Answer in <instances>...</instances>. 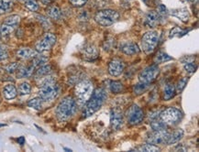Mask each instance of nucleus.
I'll list each match as a JSON object with an SVG mask.
<instances>
[{
    "label": "nucleus",
    "instance_id": "f257e3e1",
    "mask_svg": "<svg viewBox=\"0 0 199 152\" xmlns=\"http://www.w3.org/2000/svg\"><path fill=\"white\" fill-rule=\"evenodd\" d=\"M107 98V91L104 88H97L94 91L91 97L86 102V105L83 112V117H88L94 114L103 105Z\"/></svg>",
    "mask_w": 199,
    "mask_h": 152
},
{
    "label": "nucleus",
    "instance_id": "f03ea898",
    "mask_svg": "<svg viewBox=\"0 0 199 152\" xmlns=\"http://www.w3.org/2000/svg\"><path fill=\"white\" fill-rule=\"evenodd\" d=\"M77 111V104L72 96H66L59 103L56 107V117L60 121H66L70 119Z\"/></svg>",
    "mask_w": 199,
    "mask_h": 152
},
{
    "label": "nucleus",
    "instance_id": "7ed1b4c3",
    "mask_svg": "<svg viewBox=\"0 0 199 152\" xmlns=\"http://www.w3.org/2000/svg\"><path fill=\"white\" fill-rule=\"evenodd\" d=\"M60 93V86L53 78H48L43 82L39 91V97L42 101L49 102L58 96Z\"/></svg>",
    "mask_w": 199,
    "mask_h": 152
},
{
    "label": "nucleus",
    "instance_id": "20e7f679",
    "mask_svg": "<svg viewBox=\"0 0 199 152\" xmlns=\"http://www.w3.org/2000/svg\"><path fill=\"white\" fill-rule=\"evenodd\" d=\"M94 92V85L88 80L79 82L74 87V95L80 105L86 104Z\"/></svg>",
    "mask_w": 199,
    "mask_h": 152
},
{
    "label": "nucleus",
    "instance_id": "39448f33",
    "mask_svg": "<svg viewBox=\"0 0 199 152\" xmlns=\"http://www.w3.org/2000/svg\"><path fill=\"white\" fill-rule=\"evenodd\" d=\"M159 117L166 126L174 127L176 126L183 118L182 111L175 108V107H168L161 112Z\"/></svg>",
    "mask_w": 199,
    "mask_h": 152
},
{
    "label": "nucleus",
    "instance_id": "423d86ee",
    "mask_svg": "<svg viewBox=\"0 0 199 152\" xmlns=\"http://www.w3.org/2000/svg\"><path fill=\"white\" fill-rule=\"evenodd\" d=\"M119 12L112 9L99 10L96 14V16H94V20H96V23L104 27L113 25L119 20Z\"/></svg>",
    "mask_w": 199,
    "mask_h": 152
},
{
    "label": "nucleus",
    "instance_id": "0eeeda50",
    "mask_svg": "<svg viewBox=\"0 0 199 152\" xmlns=\"http://www.w3.org/2000/svg\"><path fill=\"white\" fill-rule=\"evenodd\" d=\"M159 38L160 34L155 30H150L144 34L141 39V46L144 52L150 54L154 51L159 42Z\"/></svg>",
    "mask_w": 199,
    "mask_h": 152
},
{
    "label": "nucleus",
    "instance_id": "6e6552de",
    "mask_svg": "<svg viewBox=\"0 0 199 152\" xmlns=\"http://www.w3.org/2000/svg\"><path fill=\"white\" fill-rule=\"evenodd\" d=\"M19 23L20 17L19 15H11L7 17L0 26V35L5 37V36L11 34L17 28Z\"/></svg>",
    "mask_w": 199,
    "mask_h": 152
},
{
    "label": "nucleus",
    "instance_id": "1a4fd4ad",
    "mask_svg": "<svg viewBox=\"0 0 199 152\" xmlns=\"http://www.w3.org/2000/svg\"><path fill=\"white\" fill-rule=\"evenodd\" d=\"M126 118L129 125L136 126L143 121L144 112L139 105H132L126 112Z\"/></svg>",
    "mask_w": 199,
    "mask_h": 152
},
{
    "label": "nucleus",
    "instance_id": "9d476101",
    "mask_svg": "<svg viewBox=\"0 0 199 152\" xmlns=\"http://www.w3.org/2000/svg\"><path fill=\"white\" fill-rule=\"evenodd\" d=\"M159 73H160V68L158 67L157 64H153L151 66L147 67V68L141 71V73L139 74V80L141 83L150 84L155 81Z\"/></svg>",
    "mask_w": 199,
    "mask_h": 152
},
{
    "label": "nucleus",
    "instance_id": "9b49d317",
    "mask_svg": "<svg viewBox=\"0 0 199 152\" xmlns=\"http://www.w3.org/2000/svg\"><path fill=\"white\" fill-rule=\"evenodd\" d=\"M56 36L52 33H45L44 36L36 43L35 49L39 53H42L44 51H47L51 50L52 47L56 43Z\"/></svg>",
    "mask_w": 199,
    "mask_h": 152
},
{
    "label": "nucleus",
    "instance_id": "f8f14e48",
    "mask_svg": "<svg viewBox=\"0 0 199 152\" xmlns=\"http://www.w3.org/2000/svg\"><path fill=\"white\" fill-rule=\"evenodd\" d=\"M169 135L170 133L166 129L161 131H154V133L149 136L147 138V142L153 145H165L168 141Z\"/></svg>",
    "mask_w": 199,
    "mask_h": 152
},
{
    "label": "nucleus",
    "instance_id": "ddd939ff",
    "mask_svg": "<svg viewBox=\"0 0 199 152\" xmlns=\"http://www.w3.org/2000/svg\"><path fill=\"white\" fill-rule=\"evenodd\" d=\"M125 69V63L119 59H114L112 60L109 64H108V73L111 76H119L124 71Z\"/></svg>",
    "mask_w": 199,
    "mask_h": 152
},
{
    "label": "nucleus",
    "instance_id": "4468645a",
    "mask_svg": "<svg viewBox=\"0 0 199 152\" xmlns=\"http://www.w3.org/2000/svg\"><path fill=\"white\" fill-rule=\"evenodd\" d=\"M124 117L123 115L117 109H112L110 111V125L111 127L115 130H119V129L123 126Z\"/></svg>",
    "mask_w": 199,
    "mask_h": 152
},
{
    "label": "nucleus",
    "instance_id": "2eb2a0df",
    "mask_svg": "<svg viewBox=\"0 0 199 152\" xmlns=\"http://www.w3.org/2000/svg\"><path fill=\"white\" fill-rule=\"evenodd\" d=\"M99 55L97 48L93 44H86L82 49V56L86 61H94L96 60Z\"/></svg>",
    "mask_w": 199,
    "mask_h": 152
},
{
    "label": "nucleus",
    "instance_id": "dca6fc26",
    "mask_svg": "<svg viewBox=\"0 0 199 152\" xmlns=\"http://www.w3.org/2000/svg\"><path fill=\"white\" fill-rule=\"evenodd\" d=\"M38 54H39V52L37 51H35L33 49H30V48H26V47L20 48L17 51V56L23 60L33 59V58L36 57Z\"/></svg>",
    "mask_w": 199,
    "mask_h": 152
},
{
    "label": "nucleus",
    "instance_id": "f3484780",
    "mask_svg": "<svg viewBox=\"0 0 199 152\" xmlns=\"http://www.w3.org/2000/svg\"><path fill=\"white\" fill-rule=\"evenodd\" d=\"M160 23V14L156 11H150L145 17V25L149 28H155Z\"/></svg>",
    "mask_w": 199,
    "mask_h": 152
},
{
    "label": "nucleus",
    "instance_id": "a211bd4d",
    "mask_svg": "<svg viewBox=\"0 0 199 152\" xmlns=\"http://www.w3.org/2000/svg\"><path fill=\"white\" fill-rule=\"evenodd\" d=\"M120 51L123 53H125L126 55H135L139 52V48L136 43L126 42L121 44Z\"/></svg>",
    "mask_w": 199,
    "mask_h": 152
},
{
    "label": "nucleus",
    "instance_id": "6ab92c4d",
    "mask_svg": "<svg viewBox=\"0 0 199 152\" xmlns=\"http://www.w3.org/2000/svg\"><path fill=\"white\" fill-rule=\"evenodd\" d=\"M3 95L7 100H12L17 97V88L11 83H8L3 89Z\"/></svg>",
    "mask_w": 199,
    "mask_h": 152
},
{
    "label": "nucleus",
    "instance_id": "aec40b11",
    "mask_svg": "<svg viewBox=\"0 0 199 152\" xmlns=\"http://www.w3.org/2000/svg\"><path fill=\"white\" fill-rule=\"evenodd\" d=\"M34 68L31 65L29 66H21L19 67L17 71V78H28L33 74Z\"/></svg>",
    "mask_w": 199,
    "mask_h": 152
},
{
    "label": "nucleus",
    "instance_id": "412c9836",
    "mask_svg": "<svg viewBox=\"0 0 199 152\" xmlns=\"http://www.w3.org/2000/svg\"><path fill=\"white\" fill-rule=\"evenodd\" d=\"M47 15L53 19H60V17L62 16V12L60 7L56 5H51L47 7L46 9Z\"/></svg>",
    "mask_w": 199,
    "mask_h": 152
},
{
    "label": "nucleus",
    "instance_id": "4be33fe9",
    "mask_svg": "<svg viewBox=\"0 0 199 152\" xmlns=\"http://www.w3.org/2000/svg\"><path fill=\"white\" fill-rule=\"evenodd\" d=\"M184 134V130H182V129H177V130H175L174 133H172L169 135V138H168V141H167V144L173 145V144H175V143L179 142L183 138Z\"/></svg>",
    "mask_w": 199,
    "mask_h": 152
},
{
    "label": "nucleus",
    "instance_id": "5701e85b",
    "mask_svg": "<svg viewBox=\"0 0 199 152\" xmlns=\"http://www.w3.org/2000/svg\"><path fill=\"white\" fill-rule=\"evenodd\" d=\"M175 87L173 83H167L163 90V99L165 101H169L174 96Z\"/></svg>",
    "mask_w": 199,
    "mask_h": 152
},
{
    "label": "nucleus",
    "instance_id": "b1692460",
    "mask_svg": "<svg viewBox=\"0 0 199 152\" xmlns=\"http://www.w3.org/2000/svg\"><path fill=\"white\" fill-rule=\"evenodd\" d=\"M13 7V0H0V15L11 11Z\"/></svg>",
    "mask_w": 199,
    "mask_h": 152
},
{
    "label": "nucleus",
    "instance_id": "393cba45",
    "mask_svg": "<svg viewBox=\"0 0 199 152\" xmlns=\"http://www.w3.org/2000/svg\"><path fill=\"white\" fill-rule=\"evenodd\" d=\"M151 127L154 131H161V130H165L166 129V125L161 121L160 117H156L151 120Z\"/></svg>",
    "mask_w": 199,
    "mask_h": 152
},
{
    "label": "nucleus",
    "instance_id": "a878e982",
    "mask_svg": "<svg viewBox=\"0 0 199 152\" xmlns=\"http://www.w3.org/2000/svg\"><path fill=\"white\" fill-rule=\"evenodd\" d=\"M173 60V58L170 57L167 53L163 51H159L154 57V63L159 64V63H163V62L169 61Z\"/></svg>",
    "mask_w": 199,
    "mask_h": 152
},
{
    "label": "nucleus",
    "instance_id": "bb28decb",
    "mask_svg": "<svg viewBox=\"0 0 199 152\" xmlns=\"http://www.w3.org/2000/svg\"><path fill=\"white\" fill-rule=\"evenodd\" d=\"M173 15L175 16L176 17H178V19H181L183 22H187L189 20V13H188L187 9H185V8H181V9L174 10Z\"/></svg>",
    "mask_w": 199,
    "mask_h": 152
},
{
    "label": "nucleus",
    "instance_id": "cd10ccee",
    "mask_svg": "<svg viewBox=\"0 0 199 152\" xmlns=\"http://www.w3.org/2000/svg\"><path fill=\"white\" fill-rule=\"evenodd\" d=\"M109 89L113 93H120L124 90V85L119 81H112L109 83Z\"/></svg>",
    "mask_w": 199,
    "mask_h": 152
},
{
    "label": "nucleus",
    "instance_id": "c85d7f7f",
    "mask_svg": "<svg viewBox=\"0 0 199 152\" xmlns=\"http://www.w3.org/2000/svg\"><path fill=\"white\" fill-rule=\"evenodd\" d=\"M48 61V58L44 57V56H39L37 55L36 57L33 58L32 61H31V66L33 67L34 69L39 68V67L42 66L44 64H46V62Z\"/></svg>",
    "mask_w": 199,
    "mask_h": 152
},
{
    "label": "nucleus",
    "instance_id": "c756f323",
    "mask_svg": "<svg viewBox=\"0 0 199 152\" xmlns=\"http://www.w3.org/2000/svg\"><path fill=\"white\" fill-rule=\"evenodd\" d=\"M148 88H149L148 83H143L139 82V83L135 84L133 86V93H134V95H141V93H145L148 90Z\"/></svg>",
    "mask_w": 199,
    "mask_h": 152
},
{
    "label": "nucleus",
    "instance_id": "7c9ffc66",
    "mask_svg": "<svg viewBox=\"0 0 199 152\" xmlns=\"http://www.w3.org/2000/svg\"><path fill=\"white\" fill-rule=\"evenodd\" d=\"M28 106L30 107V108H33L35 110H40L42 106V100L40 97H36L31 99L28 102Z\"/></svg>",
    "mask_w": 199,
    "mask_h": 152
},
{
    "label": "nucleus",
    "instance_id": "2f4dec72",
    "mask_svg": "<svg viewBox=\"0 0 199 152\" xmlns=\"http://www.w3.org/2000/svg\"><path fill=\"white\" fill-rule=\"evenodd\" d=\"M52 71V67L49 64H44L42 66L39 67L37 68V71H36V76H45L48 75L49 73H51Z\"/></svg>",
    "mask_w": 199,
    "mask_h": 152
},
{
    "label": "nucleus",
    "instance_id": "473e14b6",
    "mask_svg": "<svg viewBox=\"0 0 199 152\" xmlns=\"http://www.w3.org/2000/svg\"><path fill=\"white\" fill-rule=\"evenodd\" d=\"M137 150L138 151H144V152H156V151H160V147L156 145L148 143V144H146V145H143L141 147H138Z\"/></svg>",
    "mask_w": 199,
    "mask_h": 152
},
{
    "label": "nucleus",
    "instance_id": "72a5a7b5",
    "mask_svg": "<svg viewBox=\"0 0 199 152\" xmlns=\"http://www.w3.org/2000/svg\"><path fill=\"white\" fill-rule=\"evenodd\" d=\"M31 92V86L29 83L24 82L19 85V93L20 95H28Z\"/></svg>",
    "mask_w": 199,
    "mask_h": 152
},
{
    "label": "nucleus",
    "instance_id": "f704fd0d",
    "mask_svg": "<svg viewBox=\"0 0 199 152\" xmlns=\"http://www.w3.org/2000/svg\"><path fill=\"white\" fill-rule=\"evenodd\" d=\"M25 7L30 11H37L39 9V5L35 0H26L25 1Z\"/></svg>",
    "mask_w": 199,
    "mask_h": 152
},
{
    "label": "nucleus",
    "instance_id": "c9c22d12",
    "mask_svg": "<svg viewBox=\"0 0 199 152\" xmlns=\"http://www.w3.org/2000/svg\"><path fill=\"white\" fill-rule=\"evenodd\" d=\"M187 81H188V79L187 78H183V79H181L180 81L177 83V84H176V86L175 87V91L177 93H180L181 92H182L185 85H186V83H187Z\"/></svg>",
    "mask_w": 199,
    "mask_h": 152
},
{
    "label": "nucleus",
    "instance_id": "e433bc0d",
    "mask_svg": "<svg viewBox=\"0 0 199 152\" xmlns=\"http://www.w3.org/2000/svg\"><path fill=\"white\" fill-rule=\"evenodd\" d=\"M184 68L185 71H186L187 73L192 74V73H194V71H196V65H194L193 62H186V63H184Z\"/></svg>",
    "mask_w": 199,
    "mask_h": 152
},
{
    "label": "nucleus",
    "instance_id": "4c0bfd02",
    "mask_svg": "<svg viewBox=\"0 0 199 152\" xmlns=\"http://www.w3.org/2000/svg\"><path fill=\"white\" fill-rule=\"evenodd\" d=\"M19 67V64L17 63V62H13V63H10L9 65H7L6 67V71L8 73H14L17 71Z\"/></svg>",
    "mask_w": 199,
    "mask_h": 152
},
{
    "label": "nucleus",
    "instance_id": "58836bf2",
    "mask_svg": "<svg viewBox=\"0 0 199 152\" xmlns=\"http://www.w3.org/2000/svg\"><path fill=\"white\" fill-rule=\"evenodd\" d=\"M8 58V51L6 46L0 45V61L7 60Z\"/></svg>",
    "mask_w": 199,
    "mask_h": 152
},
{
    "label": "nucleus",
    "instance_id": "ea45409f",
    "mask_svg": "<svg viewBox=\"0 0 199 152\" xmlns=\"http://www.w3.org/2000/svg\"><path fill=\"white\" fill-rule=\"evenodd\" d=\"M88 2V0H70V3L72 6L75 7H81L84 6Z\"/></svg>",
    "mask_w": 199,
    "mask_h": 152
},
{
    "label": "nucleus",
    "instance_id": "a19ab883",
    "mask_svg": "<svg viewBox=\"0 0 199 152\" xmlns=\"http://www.w3.org/2000/svg\"><path fill=\"white\" fill-rule=\"evenodd\" d=\"M185 32H186V31H182L179 28H174V29L170 32V38L175 37V36H178V37H180V36L184 35Z\"/></svg>",
    "mask_w": 199,
    "mask_h": 152
},
{
    "label": "nucleus",
    "instance_id": "79ce46f5",
    "mask_svg": "<svg viewBox=\"0 0 199 152\" xmlns=\"http://www.w3.org/2000/svg\"><path fill=\"white\" fill-rule=\"evenodd\" d=\"M37 17L39 19V20L42 22V25L44 26V28H50V26H51V23H50L49 19H47L46 17H43V16H37Z\"/></svg>",
    "mask_w": 199,
    "mask_h": 152
},
{
    "label": "nucleus",
    "instance_id": "37998d69",
    "mask_svg": "<svg viewBox=\"0 0 199 152\" xmlns=\"http://www.w3.org/2000/svg\"><path fill=\"white\" fill-rule=\"evenodd\" d=\"M159 10H160V13H161V14H162V15L167 14V9H166V7L163 5H160Z\"/></svg>",
    "mask_w": 199,
    "mask_h": 152
},
{
    "label": "nucleus",
    "instance_id": "c03bdc74",
    "mask_svg": "<svg viewBox=\"0 0 199 152\" xmlns=\"http://www.w3.org/2000/svg\"><path fill=\"white\" fill-rule=\"evenodd\" d=\"M17 143H19V145H24L25 144V137H19V138H17Z\"/></svg>",
    "mask_w": 199,
    "mask_h": 152
},
{
    "label": "nucleus",
    "instance_id": "a18cd8bd",
    "mask_svg": "<svg viewBox=\"0 0 199 152\" xmlns=\"http://www.w3.org/2000/svg\"><path fill=\"white\" fill-rule=\"evenodd\" d=\"M63 149H64V150H66V151H72V149H67V147H63Z\"/></svg>",
    "mask_w": 199,
    "mask_h": 152
},
{
    "label": "nucleus",
    "instance_id": "49530a36",
    "mask_svg": "<svg viewBox=\"0 0 199 152\" xmlns=\"http://www.w3.org/2000/svg\"><path fill=\"white\" fill-rule=\"evenodd\" d=\"M74 77H77V78H79L80 76H79V75H77V76H74ZM72 79H75V78H69V80H72ZM79 79H80V78H79Z\"/></svg>",
    "mask_w": 199,
    "mask_h": 152
},
{
    "label": "nucleus",
    "instance_id": "de8ad7c7",
    "mask_svg": "<svg viewBox=\"0 0 199 152\" xmlns=\"http://www.w3.org/2000/svg\"><path fill=\"white\" fill-rule=\"evenodd\" d=\"M25 1H26V0H25Z\"/></svg>",
    "mask_w": 199,
    "mask_h": 152
}]
</instances>
